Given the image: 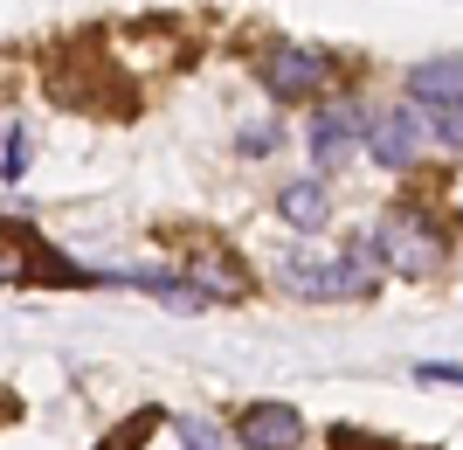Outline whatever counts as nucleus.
Listing matches in <instances>:
<instances>
[{"mask_svg":"<svg viewBox=\"0 0 463 450\" xmlns=\"http://www.w3.org/2000/svg\"><path fill=\"white\" fill-rule=\"evenodd\" d=\"M353 250L367 256L373 271H394V277H408V284H422V277H436V263H443V229H436V215H422V208H387L381 222L360 229Z\"/></svg>","mask_w":463,"mask_h":450,"instance_id":"f257e3e1","label":"nucleus"},{"mask_svg":"<svg viewBox=\"0 0 463 450\" xmlns=\"http://www.w3.org/2000/svg\"><path fill=\"white\" fill-rule=\"evenodd\" d=\"M284 284L298 298H367L373 284H381V271H373L360 250H326V243H298V250L284 256Z\"/></svg>","mask_w":463,"mask_h":450,"instance_id":"f03ea898","label":"nucleus"},{"mask_svg":"<svg viewBox=\"0 0 463 450\" xmlns=\"http://www.w3.org/2000/svg\"><path fill=\"white\" fill-rule=\"evenodd\" d=\"M256 77H263V91H270L277 104H298V98H318V91H326L332 56L326 49H305V42H270L263 62H256Z\"/></svg>","mask_w":463,"mask_h":450,"instance_id":"7ed1b4c3","label":"nucleus"},{"mask_svg":"<svg viewBox=\"0 0 463 450\" xmlns=\"http://www.w3.org/2000/svg\"><path fill=\"white\" fill-rule=\"evenodd\" d=\"M422 111H415V104H394V111H373L367 118V153H373V167H387V174H394V167H408V159L422 153Z\"/></svg>","mask_w":463,"mask_h":450,"instance_id":"20e7f679","label":"nucleus"},{"mask_svg":"<svg viewBox=\"0 0 463 450\" xmlns=\"http://www.w3.org/2000/svg\"><path fill=\"white\" fill-rule=\"evenodd\" d=\"M235 444L242 450H305V416L290 402H250L235 416Z\"/></svg>","mask_w":463,"mask_h":450,"instance_id":"39448f33","label":"nucleus"},{"mask_svg":"<svg viewBox=\"0 0 463 450\" xmlns=\"http://www.w3.org/2000/svg\"><path fill=\"white\" fill-rule=\"evenodd\" d=\"M360 132H367V111L360 104H318V118H311V159L326 167V174H339L353 159V146H360Z\"/></svg>","mask_w":463,"mask_h":450,"instance_id":"423d86ee","label":"nucleus"},{"mask_svg":"<svg viewBox=\"0 0 463 450\" xmlns=\"http://www.w3.org/2000/svg\"><path fill=\"white\" fill-rule=\"evenodd\" d=\"M180 277H187V284H194L201 298H208V305H235V298H250V292H256V284H250V271H242V263H235L229 250H214V243H208V250H194Z\"/></svg>","mask_w":463,"mask_h":450,"instance_id":"0eeeda50","label":"nucleus"},{"mask_svg":"<svg viewBox=\"0 0 463 450\" xmlns=\"http://www.w3.org/2000/svg\"><path fill=\"white\" fill-rule=\"evenodd\" d=\"M408 104H436V111H449V104H463V56H429L408 70Z\"/></svg>","mask_w":463,"mask_h":450,"instance_id":"6e6552de","label":"nucleus"},{"mask_svg":"<svg viewBox=\"0 0 463 450\" xmlns=\"http://www.w3.org/2000/svg\"><path fill=\"white\" fill-rule=\"evenodd\" d=\"M326 180H284L277 187V215L290 222V229H326Z\"/></svg>","mask_w":463,"mask_h":450,"instance_id":"1a4fd4ad","label":"nucleus"},{"mask_svg":"<svg viewBox=\"0 0 463 450\" xmlns=\"http://www.w3.org/2000/svg\"><path fill=\"white\" fill-rule=\"evenodd\" d=\"M35 271H42V250L28 243V235L0 229V292H7V284H28Z\"/></svg>","mask_w":463,"mask_h":450,"instance_id":"9d476101","label":"nucleus"},{"mask_svg":"<svg viewBox=\"0 0 463 450\" xmlns=\"http://www.w3.org/2000/svg\"><path fill=\"white\" fill-rule=\"evenodd\" d=\"M174 436H180V450H229L222 423H208V416H174Z\"/></svg>","mask_w":463,"mask_h":450,"instance_id":"9b49d317","label":"nucleus"},{"mask_svg":"<svg viewBox=\"0 0 463 450\" xmlns=\"http://www.w3.org/2000/svg\"><path fill=\"white\" fill-rule=\"evenodd\" d=\"M28 174V125H7L0 139V180H21Z\"/></svg>","mask_w":463,"mask_h":450,"instance_id":"f8f14e48","label":"nucleus"},{"mask_svg":"<svg viewBox=\"0 0 463 450\" xmlns=\"http://www.w3.org/2000/svg\"><path fill=\"white\" fill-rule=\"evenodd\" d=\"M277 139H284V125H277V118H256V125L235 132V146H242L250 159H263V153H277Z\"/></svg>","mask_w":463,"mask_h":450,"instance_id":"ddd939ff","label":"nucleus"},{"mask_svg":"<svg viewBox=\"0 0 463 450\" xmlns=\"http://www.w3.org/2000/svg\"><path fill=\"white\" fill-rule=\"evenodd\" d=\"M415 381H443V388H463L457 360H415Z\"/></svg>","mask_w":463,"mask_h":450,"instance_id":"4468645a","label":"nucleus"},{"mask_svg":"<svg viewBox=\"0 0 463 450\" xmlns=\"http://www.w3.org/2000/svg\"><path fill=\"white\" fill-rule=\"evenodd\" d=\"M436 139H443V146H463V104L436 111Z\"/></svg>","mask_w":463,"mask_h":450,"instance_id":"2eb2a0df","label":"nucleus"}]
</instances>
